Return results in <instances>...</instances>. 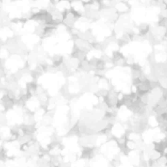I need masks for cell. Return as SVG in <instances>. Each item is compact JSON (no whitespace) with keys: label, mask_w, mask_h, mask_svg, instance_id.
I'll list each match as a JSON object with an SVG mask.
<instances>
[{"label":"cell","mask_w":167,"mask_h":167,"mask_svg":"<svg viewBox=\"0 0 167 167\" xmlns=\"http://www.w3.org/2000/svg\"><path fill=\"white\" fill-rule=\"evenodd\" d=\"M2 6H3V2L1 0H0V8H1Z\"/></svg>","instance_id":"cell-1"}]
</instances>
